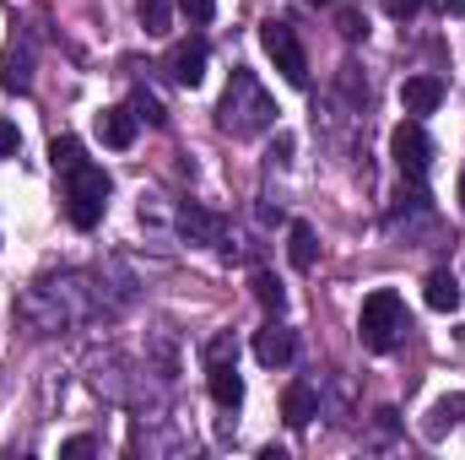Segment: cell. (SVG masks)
<instances>
[{"instance_id":"obj_1","label":"cell","mask_w":465,"mask_h":460,"mask_svg":"<svg viewBox=\"0 0 465 460\" xmlns=\"http://www.w3.org/2000/svg\"><path fill=\"white\" fill-rule=\"evenodd\" d=\"M276 125V104H271V93L254 82V71H232L228 87H223V104H217V130L232 135V141H249V135H260V130H271Z\"/></svg>"},{"instance_id":"obj_2","label":"cell","mask_w":465,"mask_h":460,"mask_svg":"<svg viewBox=\"0 0 465 460\" xmlns=\"http://www.w3.org/2000/svg\"><path fill=\"white\" fill-rule=\"evenodd\" d=\"M411 331V320H406V304H401V293H390V287H379V293H368L362 298V315H357V336L368 352H395V342Z\"/></svg>"},{"instance_id":"obj_3","label":"cell","mask_w":465,"mask_h":460,"mask_svg":"<svg viewBox=\"0 0 465 460\" xmlns=\"http://www.w3.org/2000/svg\"><path fill=\"white\" fill-rule=\"evenodd\" d=\"M104 206H109V174L98 163L71 168L65 174V217H71V228L93 233L104 223Z\"/></svg>"},{"instance_id":"obj_4","label":"cell","mask_w":465,"mask_h":460,"mask_svg":"<svg viewBox=\"0 0 465 460\" xmlns=\"http://www.w3.org/2000/svg\"><path fill=\"white\" fill-rule=\"evenodd\" d=\"M260 44H265V55L276 60V71H282V82H287V87H309V55H303V44H298L292 22L271 16V22L260 27Z\"/></svg>"},{"instance_id":"obj_5","label":"cell","mask_w":465,"mask_h":460,"mask_svg":"<svg viewBox=\"0 0 465 460\" xmlns=\"http://www.w3.org/2000/svg\"><path fill=\"white\" fill-rule=\"evenodd\" d=\"M390 157H395V168L406 174V185H422L428 168H433V141H428V130H422L417 119L395 125V135H390Z\"/></svg>"},{"instance_id":"obj_6","label":"cell","mask_w":465,"mask_h":460,"mask_svg":"<svg viewBox=\"0 0 465 460\" xmlns=\"http://www.w3.org/2000/svg\"><path fill=\"white\" fill-rule=\"evenodd\" d=\"M206 390L223 412H238L243 406V374H238V357H217L206 363Z\"/></svg>"},{"instance_id":"obj_7","label":"cell","mask_w":465,"mask_h":460,"mask_svg":"<svg viewBox=\"0 0 465 460\" xmlns=\"http://www.w3.org/2000/svg\"><path fill=\"white\" fill-rule=\"evenodd\" d=\"M206 60H212L206 38H184V44H173L168 71H173V82H179V87H201V82H206Z\"/></svg>"},{"instance_id":"obj_8","label":"cell","mask_w":465,"mask_h":460,"mask_svg":"<svg viewBox=\"0 0 465 460\" xmlns=\"http://www.w3.org/2000/svg\"><path fill=\"white\" fill-rule=\"evenodd\" d=\"M292 352H298V336H292L282 320H271L265 331H254V357H260L265 368H287V363H292Z\"/></svg>"},{"instance_id":"obj_9","label":"cell","mask_w":465,"mask_h":460,"mask_svg":"<svg viewBox=\"0 0 465 460\" xmlns=\"http://www.w3.org/2000/svg\"><path fill=\"white\" fill-rule=\"evenodd\" d=\"M135 130H141V119H135L130 104H114V109L98 115V135H104V146H114V152L135 146Z\"/></svg>"},{"instance_id":"obj_10","label":"cell","mask_w":465,"mask_h":460,"mask_svg":"<svg viewBox=\"0 0 465 460\" xmlns=\"http://www.w3.org/2000/svg\"><path fill=\"white\" fill-rule=\"evenodd\" d=\"M444 104V82L439 76H406L401 82V109L406 115H433Z\"/></svg>"},{"instance_id":"obj_11","label":"cell","mask_w":465,"mask_h":460,"mask_svg":"<svg viewBox=\"0 0 465 460\" xmlns=\"http://www.w3.org/2000/svg\"><path fill=\"white\" fill-rule=\"evenodd\" d=\"M422 298H428V309L433 315H455L465 304V293H460V282H455V271H428V282H422Z\"/></svg>"},{"instance_id":"obj_12","label":"cell","mask_w":465,"mask_h":460,"mask_svg":"<svg viewBox=\"0 0 465 460\" xmlns=\"http://www.w3.org/2000/svg\"><path fill=\"white\" fill-rule=\"evenodd\" d=\"M282 417H287V428H309L314 417H320V395H314V385H287V395H282Z\"/></svg>"},{"instance_id":"obj_13","label":"cell","mask_w":465,"mask_h":460,"mask_svg":"<svg viewBox=\"0 0 465 460\" xmlns=\"http://www.w3.org/2000/svg\"><path fill=\"white\" fill-rule=\"evenodd\" d=\"M0 87L5 93H27L33 87V55H27V44H11L0 55Z\"/></svg>"},{"instance_id":"obj_14","label":"cell","mask_w":465,"mask_h":460,"mask_svg":"<svg viewBox=\"0 0 465 460\" xmlns=\"http://www.w3.org/2000/svg\"><path fill=\"white\" fill-rule=\"evenodd\" d=\"M179 228H184L190 244H223V217H217V212H206V206H195V201L179 212Z\"/></svg>"},{"instance_id":"obj_15","label":"cell","mask_w":465,"mask_h":460,"mask_svg":"<svg viewBox=\"0 0 465 460\" xmlns=\"http://www.w3.org/2000/svg\"><path fill=\"white\" fill-rule=\"evenodd\" d=\"M287 260H292L298 271H314V265H320V233L309 228V223H292V228H287Z\"/></svg>"},{"instance_id":"obj_16","label":"cell","mask_w":465,"mask_h":460,"mask_svg":"<svg viewBox=\"0 0 465 460\" xmlns=\"http://www.w3.org/2000/svg\"><path fill=\"white\" fill-rule=\"evenodd\" d=\"M460 417H465V395H444V401H433V412H428L422 434H428V439H444Z\"/></svg>"},{"instance_id":"obj_17","label":"cell","mask_w":465,"mask_h":460,"mask_svg":"<svg viewBox=\"0 0 465 460\" xmlns=\"http://www.w3.org/2000/svg\"><path fill=\"white\" fill-rule=\"evenodd\" d=\"M135 16H141V27H146L152 38H163V33L173 27V5H168V0H135Z\"/></svg>"},{"instance_id":"obj_18","label":"cell","mask_w":465,"mask_h":460,"mask_svg":"<svg viewBox=\"0 0 465 460\" xmlns=\"http://www.w3.org/2000/svg\"><path fill=\"white\" fill-rule=\"evenodd\" d=\"M49 163H54V174H71V168H82V163H87V152H82V141H76V135H54Z\"/></svg>"},{"instance_id":"obj_19","label":"cell","mask_w":465,"mask_h":460,"mask_svg":"<svg viewBox=\"0 0 465 460\" xmlns=\"http://www.w3.org/2000/svg\"><path fill=\"white\" fill-rule=\"evenodd\" d=\"M254 298H260L265 315H282V309H287V287H282L271 271H254Z\"/></svg>"},{"instance_id":"obj_20","label":"cell","mask_w":465,"mask_h":460,"mask_svg":"<svg viewBox=\"0 0 465 460\" xmlns=\"http://www.w3.org/2000/svg\"><path fill=\"white\" fill-rule=\"evenodd\" d=\"M130 109H135V119H146V125H168V115H163V104H157V98H152L146 87H141V93L130 98Z\"/></svg>"},{"instance_id":"obj_21","label":"cell","mask_w":465,"mask_h":460,"mask_svg":"<svg viewBox=\"0 0 465 460\" xmlns=\"http://www.w3.org/2000/svg\"><path fill=\"white\" fill-rule=\"evenodd\" d=\"M87 455H98V439H87V434H76V439L60 445V460H87Z\"/></svg>"},{"instance_id":"obj_22","label":"cell","mask_w":465,"mask_h":460,"mask_svg":"<svg viewBox=\"0 0 465 460\" xmlns=\"http://www.w3.org/2000/svg\"><path fill=\"white\" fill-rule=\"evenodd\" d=\"M16 152H22V130H16V119H0V163Z\"/></svg>"},{"instance_id":"obj_23","label":"cell","mask_w":465,"mask_h":460,"mask_svg":"<svg viewBox=\"0 0 465 460\" xmlns=\"http://www.w3.org/2000/svg\"><path fill=\"white\" fill-rule=\"evenodd\" d=\"M336 27H341V38H368V16L362 11H341Z\"/></svg>"},{"instance_id":"obj_24","label":"cell","mask_w":465,"mask_h":460,"mask_svg":"<svg viewBox=\"0 0 465 460\" xmlns=\"http://www.w3.org/2000/svg\"><path fill=\"white\" fill-rule=\"evenodd\" d=\"M179 5H184V16H190L195 27H206V22L217 16V0H179Z\"/></svg>"},{"instance_id":"obj_25","label":"cell","mask_w":465,"mask_h":460,"mask_svg":"<svg viewBox=\"0 0 465 460\" xmlns=\"http://www.w3.org/2000/svg\"><path fill=\"white\" fill-rule=\"evenodd\" d=\"M217 357H238V342H232L228 331H223V336H212V342H206V363H217Z\"/></svg>"},{"instance_id":"obj_26","label":"cell","mask_w":465,"mask_h":460,"mask_svg":"<svg viewBox=\"0 0 465 460\" xmlns=\"http://www.w3.org/2000/svg\"><path fill=\"white\" fill-rule=\"evenodd\" d=\"M384 11H390L395 22H411V16L422 11V0H384Z\"/></svg>"},{"instance_id":"obj_27","label":"cell","mask_w":465,"mask_h":460,"mask_svg":"<svg viewBox=\"0 0 465 460\" xmlns=\"http://www.w3.org/2000/svg\"><path fill=\"white\" fill-rule=\"evenodd\" d=\"M271 157H276V163H292V135H287V130L276 135V146H271Z\"/></svg>"},{"instance_id":"obj_28","label":"cell","mask_w":465,"mask_h":460,"mask_svg":"<svg viewBox=\"0 0 465 460\" xmlns=\"http://www.w3.org/2000/svg\"><path fill=\"white\" fill-rule=\"evenodd\" d=\"M433 11H444V16H460L465 0H433Z\"/></svg>"},{"instance_id":"obj_29","label":"cell","mask_w":465,"mask_h":460,"mask_svg":"<svg viewBox=\"0 0 465 460\" xmlns=\"http://www.w3.org/2000/svg\"><path fill=\"white\" fill-rule=\"evenodd\" d=\"M309 5H336V0H309Z\"/></svg>"},{"instance_id":"obj_30","label":"cell","mask_w":465,"mask_h":460,"mask_svg":"<svg viewBox=\"0 0 465 460\" xmlns=\"http://www.w3.org/2000/svg\"><path fill=\"white\" fill-rule=\"evenodd\" d=\"M460 206H465V174H460Z\"/></svg>"}]
</instances>
